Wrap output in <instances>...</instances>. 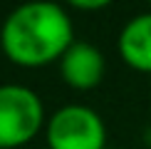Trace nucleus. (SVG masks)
<instances>
[{"mask_svg": "<svg viewBox=\"0 0 151 149\" xmlns=\"http://www.w3.org/2000/svg\"><path fill=\"white\" fill-rule=\"evenodd\" d=\"M74 42L72 20L57 3H25L5 17L0 45L10 62L20 67H45L62 60Z\"/></svg>", "mask_w": 151, "mask_h": 149, "instance_id": "f257e3e1", "label": "nucleus"}, {"mask_svg": "<svg viewBox=\"0 0 151 149\" xmlns=\"http://www.w3.org/2000/svg\"><path fill=\"white\" fill-rule=\"evenodd\" d=\"M45 124V107L30 87L0 85V149H15L35 139Z\"/></svg>", "mask_w": 151, "mask_h": 149, "instance_id": "f03ea898", "label": "nucleus"}, {"mask_svg": "<svg viewBox=\"0 0 151 149\" xmlns=\"http://www.w3.org/2000/svg\"><path fill=\"white\" fill-rule=\"evenodd\" d=\"M50 149H106V129L102 117L84 104H67L47 119Z\"/></svg>", "mask_w": 151, "mask_h": 149, "instance_id": "7ed1b4c3", "label": "nucleus"}, {"mask_svg": "<svg viewBox=\"0 0 151 149\" xmlns=\"http://www.w3.org/2000/svg\"><path fill=\"white\" fill-rule=\"evenodd\" d=\"M60 72L74 90H92L104 77V55L92 42L74 40L60 60Z\"/></svg>", "mask_w": 151, "mask_h": 149, "instance_id": "20e7f679", "label": "nucleus"}, {"mask_svg": "<svg viewBox=\"0 0 151 149\" xmlns=\"http://www.w3.org/2000/svg\"><path fill=\"white\" fill-rule=\"evenodd\" d=\"M119 55L129 67L151 72V10L131 17L119 35Z\"/></svg>", "mask_w": 151, "mask_h": 149, "instance_id": "39448f33", "label": "nucleus"}, {"mask_svg": "<svg viewBox=\"0 0 151 149\" xmlns=\"http://www.w3.org/2000/svg\"><path fill=\"white\" fill-rule=\"evenodd\" d=\"M74 8H79V10H102V8H106V0H92V3H87V0H74Z\"/></svg>", "mask_w": 151, "mask_h": 149, "instance_id": "423d86ee", "label": "nucleus"}]
</instances>
